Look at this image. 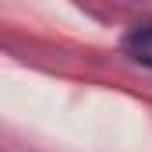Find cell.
<instances>
[{
	"instance_id": "cell-1",
	"label": "cell",
	"mask_w": 152,
	"mask_h": 152,
	"mask_svg": "<svg viewBox=\"0 0 152 152\" xmlns=\"http://www.w3.org/2000/svg\"><path fill=\"white\" fill-rule=\"evenodd\" d=\"M131 46H152V25H142L131 32Z\"/></svg>"
},
{
	"instance_id": "cell-2",
	"label": "cell",
	"mask_w": 152,
	"mask_h": 152,
	"mask_svg": "<svg viewBox=\"0 0 152 152\" xmlns=\"http://www.w3.org/2000/svg\"><path fill=\"white\" fill-rule=\"evenodd\" d=\"M138 64H149V67H152V57H149V53H138Z\"/></svg>"
}]
</instances>
